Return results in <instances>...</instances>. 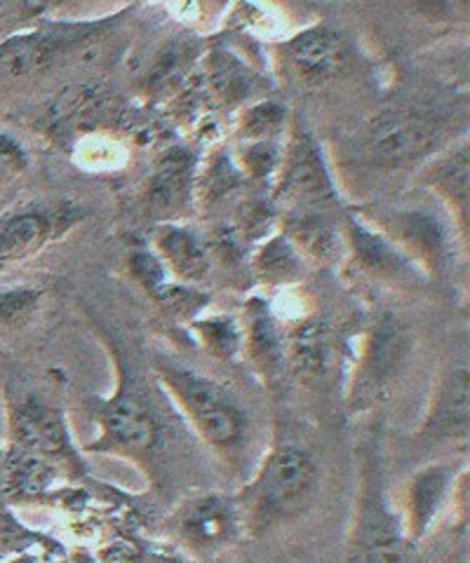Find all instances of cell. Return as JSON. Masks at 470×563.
<instances>
[{
	"label": "cell",
	"mask_w": 470,
	"mask_h": 563,
	"mask_svg": "<svg viewBox=\"0 0 470 563\" xmlns=\"http://www.w3.org/2000/svg\"><path fill=\"white\" fill-rule=\"evenodd\" d=\"M275 188V202L285 209V214L287 211L332 209L337 202L332 172L327 167L316 136L306 128H292Z\"/></svg>",
	"instance_id": "ba28073f"
},
{
	"label": "cell",
	"mask_w": 470,
	"mask_h": 563,
	"mask_svg": "<svg viewBox=\"0 0 470 563\" xmlns=\"http://www.w3.org/2000/svg\"><path fill=\"white\" fill-rule=\"evenodd\" d=\"M29 169V155L12 134L0 132V186L14 184Z\"/></svg>",
	"instance_id": "4dcf8cb0"
},
{
	"label": "cell",
	"mask_w": 470,
	"mask_h": 563,
	"mask_svg": "<svg viewBox=\"0 0 470 563\" xmlns=\"http://www.w3.org/2000/svg\"><path fill=\"white\" fill-rule=\"evenodd\" d=\"M449 106L433 101H397L376 111L353 139V155L364 172L391 174L438 155L449 146L455 128Z\"/></svg>",
	"instance_id": "6da1fadb"
},
{
	"label": "cell",
	"mask_w": 470,
	"mask_h": 563,
	"mask_svg": "<svg viewBox=\"0 0 470 563\" xmlns=\"http://www.w3.org/2000/svg\"><path fill=\"white\" fill-rule=\"evenodd\" d=\"M190 188H194V161H190V155L184 151L165 155L149 181V211L155 217L177 214L186 207Z\"/></svg>",
	"instance_id": "7402d4cb"
},
{
	"label": "cell",
	"mask_w": 470,
	"mask_h": 563,
	"mask_svg": "<svg viewBox=\"0 0 470 563\" xmlns=\"http://www.w3.org/2000/svg\"><path fill=\"white\" fill-rule=\"evenodd\" d=\"M281 59L294 82L316 90L341 76L348 64V43L339 29L316 24L283 43Z\"/></svg>",
	"instance_id": "8fae6325"
},
{
	"label": "cell",
	"mask_w": 470,
	"mask_h": 563,
	"mask_svg": "<svg viewBox=\"0 0 470 563\" xmlns=\"http://www.w3.org/2000/svg\"><path fill=\"white\" fill-rule=\"evenodd\" d=\"M45 12H47V5L26 3V0L0 3V45L14 38V35L36 29Z\"/></svg>",
	"instance_id": "f1b7e54d"
},
{
	"label": "cell",
	"mask_w": 470,
	"mask_h": 563,
	"mask_svg": "<svg viewBox=\"0 0 470 563\" xmlns=\"http://www.w3.org/2000/svg\"><path fill=\"white\" fill-rule=\"evenodd\" d=\"M153 252L159 254L163 266L177 277L182 285L198 287L210 275L212 258L207 244L179 223H161L159 231L153 233Z\"/></svg>",
	"instance_id": "ac0fdd59"
},
{
	"label": "cell",
	"mask_w": 470,
	"mask_h": 563,
	"mask_svg": "<svg viewBox=\"0 0 470 563\" xmlns=\"http://www.w3.org/2000/svg\"><path fill=\"white\" fill-rule=\"evenodd\" d=\"M252 268L261 285L283 287V285H294V282L302 279L304 258L281 233V235H273L269 242L259 246Z\"/></svg>",
	"instance_id": "603a6c76"
},
{
	"label": "cell",
	"mask_w": 470,
	"mask_h": 563,
	"mask_svg": "<svg viewBox=\"0 0 470 563\" xmlns=\"http://www.w3.org/2000/svg\"><path fill=\"white\" fill-rule=\"evenodd\" d=\"M412 357V333L395 314H384L364 333L360 357L348 385L356 411L386 401Z\"/></svg>",
	"instance_id": "52a82bcc"
},
{
	"label": "cell",
	"mask_w": 470,
	"mask_h": 563,
	"mask_svg": "<svg viewBox=\"0 0 470 563\" xmlns=\"http://www.w3.org/2000/svg\"><path fill=\"white\" fill-rule=\"evenodd\" d=\"M287 130V111L275 101H259L238 118L236 141L254 144V141H283Z\"/></svg>",
	"instance_id": "d4e9b609"
},
{
	"label": "cell",
	"mask_w": 470,
	"mask_h": 563,
	"mask_svg": "<svg viewBox=\"0 0 470 563\" xmlns=\"http://www.w3.org/2000/svg\"><path fill=\"white\" fill-rule=\"evenodd\" d=\"M240 324L242 355L252 364V372L266 383L283 378L287 368L285 333L264 298H250Z\"/></svg>",
	"instance_id": "e0dca14e"
},
{
	"label": "cell",
	"mask_w": 470,
	"mask_h": 563,
	"mask_svg": "<svg viewBox=\"0 0 470 563\" xmlns=\"http://www.w3.org/2000/svg\"><path fill=\"white\" fill-rule=\"evenodd\" d=\"M8 444L62 467L83 472V457L74 444L66 413L39 393L8 390L6 395Z\"/></svg>",
	"instance_id": "8992f818"
},
{
	"label": "cell",
	"mask_w": 470,
	"mask_h": 563,
	"mask_svg": "<svg viewBox=\"0 0 470 563\" xmlns=\"http://www.w3.org/2000/svg\"><path fill=\"white\" fill-rule=\"evenodd\" d=\"M41 289L14 287L0 291V333L24 329L41 308Z\"/></svg>",
	"instance_id": "83f0119b"
},
{
	"label": "cell",
	"mask_w": 470,
	"mask_h": 563,
	"mask_svg": "<svg viewBox=\"0 0 470 563\" xmlns=\"http://www.w3.org/2000/svg\"><path fill=\"white\" fill-rule=\"evenodd\" d=\"M190 331L207 355L219 362H231L242 355V324L231 314L198 317Z\"/></svg>",
	"instance_id": "cb8c5ba5"
},
{
	"label": "cell",
	"mask_w": 470,
	"mask_h": 563,
	"mask_svg": "<svg viewBox=\"0 0 470 563\" xmlns=\"http://www.w3.org/2000/svg\"><path fill=\"white\" fill-rule=\"evenodd\" d=\"M414 556L416 544L407 538L403 519L389 498L379 457L372 449H364L346 563H414Z\"/></svg>",
	"instance_id": "5b68a950"
},
{
	"label": "cell",
	"mask_w": 470,
	"mask_h": 563,
	"mask_svg": "<svg viewBox=\"0 0 470 563\" xmlns=\"http://www.w3.org/2000/svg\"><path fill=\"white\" fill-rule=\"evenodd\" d=\"M132 277L142 285L149 294L161 289L167 282V268L153 250H134L128 258Z\"/></svg>",
	"instance_id": "f546056e"
},
{
	"label": "cell",
	"mask_w": 470,
	"mask_h": 563,
	"mask_svg": "<svg viewBox=\"0 0 470 563\" xmlns=\"http://www.w3.org/2000/svg\"><path fill=\"white\" fill-rule=\"evenodd\" d=\"M348 242H351L353 261L368 277L384 285H409L422 279L419 266L370 221L356 214L348 219Z\"/></svg>",
	"instance_id": "9a60e30c"
},
{
	"label": "cell",
	"mask_w": 470,
	"mask_h": 563,
	"mask_svg": "<svg viewBox=\"0 0 470 563\" xmlns=\"http://www.w3.org/2000/svg\"><path fill=\"white\" fill-rule=\"evenodd\" d=\"M461 467L440 461L430 463L412 474L405 486V503L400 509V519L412 544L419 548V542L433 531L435 521L440 519L445 507L449 505L451 493L457 488Z\"/></svg>",
	"instance_id": "4fadbf2b"
},
{
	"label": "cell",
	"mask_w": 470,
	"mask_h": 563,
	"mask_svg": "<svg viewBox=\"0 0 470 563\" xmlns=\"http://www.w3.org/2000/svg\"><path fill=\"white\" fill-rule=\"evenodd\" d=\"M172 531L186 550L196 554H217L245 531L236 498L205 493L186 500L172 517Z\"/></svg>",
	"instance_id": "30bf717a"
},
{
	"label": "cell",
	"mask_w": 470,
	"mask_h": 563,
	"mask_svg": "<svg viewBox=\"0 0 470 563\" xmlns=\"http://www.w3.org/2000/svg\"><path fill=\"white\" fill-rule=\"evenodd\" d=\"M424 181L438 192L463 240H468V141H457L433 155V163L424 169Z\"/></svg>",
	"instance_id": "ffe728a7"
},
{
	"label": "cell",
	"mask_w": 470,
	"mask_h": 563,
	"mask_svg": "<svg viewBox=\"0 0 470 563\" xmlns=\"http://www.w3.org/2000/svg\"><path fill=\"white\" fill-rule=\"evenodd\" d=\"M287 368L308 385H323L332 380L343 364V341L332 322L323 317L294 324L285 333Z\"/></svg>",
	"instance_id": "7c38bea8"
},
{
	"label": "cell",
	"mask_w": 470,
	"mask_h": 563,
	"mask_svg": "<svg viewBox=\"0 0 470 563\" xmlns=\"http://www.w3.org/2000/svg\"><path fill=\"white\" fill-rule=\"evenodd\" d=\"M153 301L174 322L194 324L198 317H203V310L207 306V294H203L198 287L182 285V282H165L161 289H155Z\"/></svg>",
	"instance_id": "4316f807"
},
{
	"label": "cell",
	"mask_w": 470,
	"mask_h": 563,
	"mask_svg": "<svg viewBox=\"0 0 470 563\" xmlns=\"http://www.w3.org/2000/svg\"><path fill=\"white\" fill-rule=\"evenodd\" d=\"M74 202H31L0 214V271L29 261L83 221Z\"/></svg>",
	"instance_id": "9c48e42d"
},
{
	"label": "cell",
	"mask_w": 470,
	"mask_h": 563,
	"mask_svg": "<svg viewBox=\"0 0 470 563\" xmlns=\"http://www.w3.org/2000/svg\"><path fill=\"white\" fill-rule=\"evenodd\" d=\"M283 235L304 261L332 263L343 250V235L329 209L287 211Z\"/></svg>",
	"instance_id": "44dd1931"
},
{
	"label": "cell",
	"mask_w": 470,
	"mask_h": 563,
	"mask_svg": "<svg viewBox=\"0 0 470 563\" xmlns=\"http://www.w3.org/2000/svg\"><path fill=\"white\" fill-rule=\"evenodd\" d=\"M384 233L414 263L426 268L442 266L447 261V238L438 219L424 211H397L384 221Z\"/></svg>",
	"instance_id": "d6986e66"
},
{
	"label": "cell",
	"mask_w": 470,
	"mask_h": 563,
	"mask_svg": "<svg viewBox=\"0 0 470 563\" xmlns=\"http://www.w3.org/2000/svg\"><path fill=\"white\" fill-rule=\"evenodd\" d=\"M422 434L430 442H466L468 437V360L447 362L433 387Z\"/></svg>",
	"instance_id": "5bb4252c"
},
{
	"label": "cell",
	"mask_w": 470,
	"mask_h": 563,
	"mask_svg": "<svg viewBox=\"0 0 470 563\" xmlns=\"http://www.w3.org/2000/svg\"><path fill=\"white\" fill-rule=\"evenodd\" d=\"M320 486L318 461L302 446L281 444L266 453L254 477L236 496L242 526L252 536L299 519Z\"/></svg>",
	"instance_id": "277c9868"
},
{
	"label": "cell",
	"mask_w": 470,
	"mask_h": 563,
	"mask_svg": "<svg viewBox=\"0 0 470 563\" xmlns=\"http://www.w3.org/2000/svg\"><path fill=\"white\" fill-rule=\"evenodd\" d=\"M87 407L97 426V437L83 446V453L123 457L149 477L161 472L159 463L167 442L165 422L125 364L118 368L116 390L109 397H92Z\"/></svg>",
	"instance_id": "3957f363"
},
{
	"label": "cell",
	"mask_w": 470,
	"mask_h": 563,
	"mask_svg": "<svg viewBox=\"0 0 470 563\" xmlns=\"http://www.w3.org/2000/svg\"><path fill=\"white\" fill-rule=\"evenodd\" d=\"M64 47L66 31L43 24L0 45V95L39 76L62 55Z\"/></svg>",
	"instance_id": "2e32d148"
},
{
	"label": "cell",
	"mask_w": 470,
	"mask_h": 563,
	"mask_svg": "<svg viewBox=\"0 0 470 563\" xmlns=\"http://www.w3.org/2000/svg\"><path fill=\"white\" fill-rule=\"evenodd\" d=\"M153 374L190 430L223 461H238L245 453L252 418L233 390L163 355L153 357Z\"/></svg>",
	"instance_id": "7a4b0ae2"
},
{
	"label": "cell",
	"mask_w": 470,
	"mask_h": 563,
	"mask_svg": "<svg viewBox=\"0 0 470 563\" xmlns=\"http://www.w3.org/2000/svg\"><path fill=\"white\" fill-rule=\"evenodd\" d=\"M57 550V542L24 526L6 498H0V561L31 554L33 550Z\"/></svg>",
	"instance_id": "484cf974"
},
{
	"label": "cell",
	"mask_w": 470,
	"mask_h": 563,
	"mask_svg": "<svg viewBox=\"0 0 470 563\" xmlns=\"http://www.w3.org/2000/svg\"><path fill=\"white\" fill-rule=\"evenodd\" d=\"M3 563H39V559L33 554H24V556H17V559H10V561H3Z\"/></svg>",
	"instance_id": "1f68e13d"
}]
</instances>
